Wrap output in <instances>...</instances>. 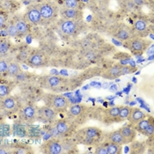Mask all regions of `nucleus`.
<instances>
[{"instance_id":"nucleus-1","label":"nucleus","mask_w":154,"mask_h":154,"mask_svg":"<svg viewBox=\"0 0 154 154\" xmlns=\"http://www.w3.org/2000/svg\"><path fill=\"white\" fill-rule=\"evenodd\" d=\"M82 135V140L85 143L87 144H93L97 142L98 139L101 137V131L96 128H86L83 131H81Z\"/></svg>"},{"instance_id":"nucleus-2","label":"nucleus","mask_w":154,"mask_h":154,"mask_svg":"<svg viewBox=\"0 0 154 154\" xmlns=\"http://www.w3.org/2000/svg\"><path fill=\"white\" fill-rule=\"evenodd\" d=\"M27 64L33 68H39L42 67L46 64V57L41 53V52H35L31 54L27 58Z\"/></svg>"},{"instance_id":"nucleus-3","label":"nucleus","mask_w":154,"mask_h":154,"mask_svg":"<svg viewBox=\"0 0 154 154\" xmlns=\"http://www.w3.org/2000/svg\"><path fill=\"white\" fill-rule=\"evenodd\" d=\"M50 107L55 111H64L69 107V101L63 95H55L50 100Z\"/></svg>"},{"instance_id":"nucleus-4","label":"nucleus","mask_w":154,"mask_h":154,"mask_svg":"<svg viewBox=\"0 0 154 154\" xmlns=\"http://www.w3.org/2000/svg\"><path fill=\"white\" fill-rule=\"evenodd\" d=\"M39 11L41 13L42 20H50L53 19L56 13L55 6L52 4L49 3H44L38 6Z\"/></svg>"},{"instance_id":"nucleus-5","label":"nucleus","mask_w":154,"mask_h":154,"mask_svg":"<svg viewBox=\"0 0 154 154\" xmlns=\"http://www.w3.org/2000/svg\"><path fill=\"white\" fill-rule=\"evenodd\" d=\"M44 152L49 154H59L63 152V146L57 139H50L43 145Z\"/></svg>"},{"instance_id":"nucleus-6","label":"nucleus","mask_w":154,"mask_h":154,"mask_svg":"<svg viewBox=\"0 0 154 154\" xmlns=\"http://www.w3.org/2000/svg\"><path fill=\"white\" fill-rule=\"evenodd\" d=\"M26 19L28 23L32 25H38L42 21L41 13L38 6H31L26 12Z\"/></svg>"},{"instance_id":"nucleus-7","label":"nucleus","mask_w":154,"mask_h":154,"mask_svg":"<svg viewBox=\"0 0 154 154\" xmlns=\"http://www.w3.org/2000/svg\"><path fill=\"white\" fill-rule=\"evenodd\" d=\"M128 42V48L133 52H142L147 48V42L141 38H131Z\"/></svg>"},{"instance_id":"nucleus-8","label":"nucleus","mask_w":154,"mask_h":154,"mask_svg":"<svg viewBox=\"0 0 154 154\" xmlns=\"http://www.w3.org/2000/svg\"><path fill=\"white\" fill-rule=\"evenodd\" d=\"M37 115L39 116L40 118H42L44 121H47V122H51V121L55 120L56 116H57L56 111L51 107H48V106L41 107L37 111Z\"/></svg>"},{"instance_id":"nucleus-9","label":"nucleus","mask_w":154,"mask_h":154,"mask_svg":"<svg viewBox=\"0 0 154 154\" xmlns=\"http://www.w3.org/2000/svg\"><path fill=\"white\" fill-rule=\"evenodd\" d=\"M18 106L19 104H18L16 98L12 97V96H6L3 98L1 101V107L5 111H9V112L14 111L18 108Z\"/></svg>"},{"instance_id":"nucleus-10","label":"nucleus","mask_w":154,"mask_h":154,"mask_svg":"<svg viewBox=\"0 0 154 154\" xmlns=\"http://www.w3.org/2000/svg\"><path fill=\"white\" fill-rule=\"evenodd\" d=\"M76 29H77V25L74 22V20H65L64 21L60 24V30L64 35H71L75 33Z\"/></svg>"},{"instance_id":"nucleus-11","label":"nucleus","mask_w":154,"mask_h":154,"mask_svg":"<svg viewBox=\"0 0 154 154\" xmlns=\"http://www.w3.org/2000/svg\"><path fill=\"white\" fill-rule=\"evenodd\" d=\"M143 118H145V114L143 110H141L140 108H137V107L131 108V114L128 117V120L131 124L135 125Z\"/></svg>"},{"instance_id":"nucleus-12","label":"nucleus","mask_w":154,"mask_h":154,"mask_svg":"<svg viewBox=\"0 0 154 154\" xmlns=\"http://www.w3.org/2000/svg\"><path fill=\"white\" fill-rule=\"evenodd\" d=\"M119 131L122 133V135L124 138L125 144L133 142L134 139L136 138V130L131 126H124V127L121 128Z\"/></svg>"},{"instance_id":"nucleus-13","label":"nucleus","mask_w":154,"mask_h":154,"mask_svg":"<svg viewBox=\"0 0 154 154\" xmlns=\"http://www.w3.org/2000/svg\"><path fill=\"white\" fill-rule=\"evenodd\" d=\"M62 15L66 20H78L82 18V13L79 9L64 8L62 11Z\"/></svg>"},{"instance_id":"nucleus-14","label":"nucleus","mask_w":154,"mask_h":154,"mask_svg":"<svg viewBox=\"0 0 154 154\" xmlns=\"http://www.w3.org/2000/svg\"><path fill=\"white\" fill-rule=\"evenodd\" d=\"M122 76V66L121 65H114L109 68L104 74L103 77L106 79H115Z\"/></svg>"},{"instance_id":"nucleus-15","label":"nucleus","mask_w":154,"mask_h":154,"mask_svg":"<svg viewBox=\"0 0 154 154\" xmlns=\"http://www.w3.org/2000/svg\"><path fill=\"white\" fill-rule=\"evenodd\" d=\"M14 23H15L16 28L18 30L19 36H26L28 34L29 28H28L27 23L25 20H17Z\"/></svg>"},{"instance_id":"nucleus-16","label":"nucleus","mask_w":154,"mask_h":154,"mask_svg":"<svg viewBox=\"0 0 154 154\" xmlns=\"http://www.w3.org/2000/svg\"><path fill=\"white\" fill-rule=\"evenodd\" d=\"M69 125L66 122L64 121H58L56 124L55 127V132L57 133V136H63L68 133L69 131Z\"/></svg>"},{"instance_id":"nucleus-17","label":"nucleus","mask_w":154,"mask_h":154,"mask_svg":"<svg viewBox=\"0 0 154 154\" xmlns=\"http://www.w3.org/2000/svg\"><path fill=\"white\" fill-rule=\"evenodd\" d=\"M116 37L123 42H127L130 39L132 38V34H131V30L128 27H122L120 28L117 33L116 34Z\"/></svg>"},{"instance_id":"nucleus-18","label":"nucleus","mask_w":154,"mask_h":154,"mask_svg":"<svg viewBox=\"0 0 154 154\" xmlns=\"http://www.w3.org/2000/svg\"><path fill=\"white\" fill-rule=\"evenodd\" d=\"M20 66L16 62H9L8 69H7V75L10 77H18V75L20 73Z\"/></svg>"},{"instance_id":"nucleus-19","label":"nucleus","mask_w":154,"mask_h":154,"mask_svg":"<svg viewBox=\"0 0 154 154\" xmlns=\"http://www.w3.org/2000/svg\"><path fill=\"white\" fill-rule=\"evenodd\" d=\"M109 142L115 143H117L120 145H123L125 144V141H124V138L122 135V133L120 132V131H116L114 132H112L110 135H109Z\"/></svg>"},{"instance_id":"nucleus-20","label":"nucleus","mask_w":154,"mask_h":154,"mask_svg":"<svg viewBox=\"0 0 154 154\" xmlns=\"http://www.w3.org/2000/svg\"><path fill=\"white\" fill-rule=\"evenodd\" d=\"M22 114L26 120H33L37 116V111L32 106H26L22 110Z\"/></svg>"},{"instance_id":"nucleus-21","label":"nucleus","mask_w":154,"mask_h":154,"mask_svg":"<svg viewBox=\"0 0 154 154\" xmlns=\"http://www.w3.org/2000/svg\"><path fill=\"white\" fill-rule=\"evenodd\" d=\"M32 148L30 146L25 145V144H19L13 147V150L12 151V153L15 154H28L32 153Z\"/></svg>"},{"instance_id":"nucleus-22","label":"nucleus","mask_w":154,"mask_h":154,"mask_svg":"<svg viewBox=\"0 0 154 154\" xmlns=\"http://www.w3.org/2000/svg\"><path fill=\"white\" fill-rule=\"evenodd\" d=\"M106 148H107V154H118L122 152V148L120 144L115 143L108 142L105 143Z\"/></svg>"},{"instance_id":"nucleus-23","label":"nucleus","mask_w":154,"mask_h":154,"mask_svg":"<svg viewBox=\"0 0 154 154\" xmlns=\"http://www.w3.org/2000/svg\"><path fill=\"white\" fill-rule=\"evenodd\" d=\"M152 122H153L152 118L142 119V120H141V121H139L137 124H135V125H136L135 130H137V131H139L140 133H143V132L144 131V130L149 126V124H150Z\"/></svg>"},{"instance_id":"nucleus-24","label":"nucleus","mask_w":154,"mask_h":154,"mask_svg":"<svg viewBox=\"0 0 154 154\" xmlns=\"http://www.w3.org/2000/svg\"><path fill=\"white\" fill-rule=\"evenodd\" d=\"M10 48H11V44L9 41H7L6 39L0 40V56L6 55L9 52Z\"/></svg>"},{"instance_id":"nucleus-25","label":"nucleus","mask_w":154,"mask_h":154,"mask_svg":"<svg viewBox=\"0 0 154 154\" xmlns=\"http://www.w3.org/2000/svg\"><path fill=\"white\" fill-rule=\"evenodd\" d=\"M83 107L79 104H75L71 106L69 109V114L72 116H79L83 113Z\"/></svg>"},{"instance_id":"nucleus-26","label":"nucleus","mask_w":154,"mask_h":154,"mask_svg":"<svg viewBox=\"0 0 154 154\" xmlns=\"http://www.w3.org/2000/svg\"><path fill=\"white\" fill-rule=\"evenodd\" d=\"M135 30L139 32V33H143L147 30V23L143 20H137L135 22Z\"/></svg>"},{"instance_id":"nucleus-27","label":"nucleus","mask_w":154,"mask_h":154,"mask_svg":"<svg viewBox=\"0 0 154 154\" xmlns=\"http://www.w3.org/2000/svg\"><path fill=\"white\" fill-rule=\"evenodd\" d=\"M131 107H120L119 115L117 116V119L119 120H123V119H128L130 114H131Z\"/></svg>"},{"instance_id":"nucleus-28","label":"nucleus","mask_w":154,"mask_h":154,"mask_svg":"<svg viewBox=\"0 0 154 154\" xmlns=\"http://www.w3.org/2000/svg\"><path fill=\"white\" fill-rule=\"evenodd\" d=\"M60 83H61V79L57 76H51L48 78L47 84L49 87H57L59 85Z\"/></svg>"},{"instance_id":"nucleus-29","label":"nucleus","mask_w":154,"mask_h":154,"mask_svg":"<svg viewBox=\"0 0 154 154\" xmlns=\"http://www.w3.org/2000/svg\"><path fill=\"white\" fill-rule=\"evenodd\" d=\"M11 93V88L6 84H0V98H5L6 96H9Z\"/></svg>"},{"instance_id":"nucleus-30","label":"nucleus","mask_w":154,"mask_h":154,"mask_svg":"<svg viewBox=\"0 0 154 154\" xmlns=\"http://www.w3.org/2000/svg\"><path fill=\"white\" fill-rule=\"evenodd\" d=\"M120 111L119 107H113L106 110V115L110 118H117Z\"/></svg>"},{"instance_id":"nucleus-31","label":"nucleus","mask_w":154,"mask_h":154,"mask_svg":"<svg viewBox=\"0 0 154 154\" xmlns=\"http://www.w3.org/2000/svg\"><path fill=\"white\" fill-rule=\"evenodd\" d=\"M7 34L11 37H17L19 36V33H18V30L16 28V26H15V23H11L8 24L7 26Z\"/></svg>"},{"instance_id":"nucleus-32","label":"nucleus","mask_w":154,"mask_h":154,"mask_svg":"<svg viewBox=\"0 0 154 154\" xmlns=\"http://www.w3.org/2000/svg\"><path fill=\"white\" fill-rule=\"evenodd\" d=\"M65 8L69 9H79V0H65L64 1Z\"/></svg>"},{"instance_id":"nucleus-33","label":"nucleus","mask_w":154,"mask_h":154,"mask_svg":"<svg viewBox=\"0 0 154 154\" xmlns=\"http://www.w3.org/2000/svg\"><path fill=\"white\" fill-rule=\"evenodd\" d=\"M9 62L5 59H0V75H3L6 73L8 69Z\"/></svg>"},{"instance_id":"nucleus-34","label":"nucleus","mask_w":154,"mask_h":154,"mask_svg":"<svg viewBox=\"0 0 154 154\" xmlns=\"http://www.w3.org/2000/svg\"><path fill=\"white\" fill-rule=\"evenodd\" d=\"M143 135H145V136H147V137H152V136L154 134L153 122H152L149 124V126L144 130V131L143 132Z\"/></svg>"},{"instance_id":"nucleus-35","label":"nucleus","mask_w":154,"mask_h":154,"mask_svg":"<svg viewBox=\"0 0 154 154\" xmlns=\"http://www.w3.org/2000/svg\"><path fill=\"white\" fill-rule=\"evenodd\" d=\"M95 153L97 154H107V148L105 144H101V145H98L96 150H95Z\"/></svg>"},{"instance_id":"nucleus-36","label":"nucleus","mask_w":154,"mask_h":154,"mask_svg":"<svg viewBox=\"0 0 154 154\" xmlns=\"http://www.w3.org/2000/svg\"><path fill=\"white\" fill-rule=\"evenodd\" d=\"M9 131V126L5 125L4 123H0V136H5L7 135Z\"/></svg>"},{"instance_id":"nucleus-37","label":"nucleus","mask_w":154,"mask_h":154,"mask_svg":"<svg viewBox=\"0 0 154 154\" xmlns=\"http://www.w3.org/2000/svg\"><path fill=\"white\" fill-rule=\"evenodd\" d=\"M7 23V17L6 15L3 14V13H0V29L3 28L5 25Z\"/></svg>"},{"instance_id":"nucleus-38","label":"nucleus","mask_w":154,"mask_h":154,"mask_svg":"<svg viewBox=\"0 0 154 154\" xmlns=\"http://www.w3.org/2000/svg\"><path fill=\"white\" fill-rule=\"evenodd\" d=\"M133 71H134V69L130 66H122V75L129 74V73L133 72Z\"/></svg>"},{"instance_id":"nucleus-39","label":"nucleus","mask_w":154,"mask_h":154,"mask_svg":"<svg viewBox=\"0 0 154 154\" xmlns=\"http://www.w3.org/2000/svg\"><path fill=\"white\" fill-rule=\"evenodd\" d=\"M7 153H11V151H9L6 146H0V154Z\"/></svg>"},{"instance_id":"nucleus-40","label":"nucleus","mask_w":154,"mask_h":154,"mask_svg":"<svg viewBox=\"0 0 154 154\" xmlns=\"http://www.w3.org/2000/svg\"><path fill=\"white\" fill-rule=\"evenodd\" d=\"M146 53H147V55H148V56H151V57H152V56H153L154 50H153V45H152V44L151 45V47L148 48V50L146 51Z\"/></svg>"}]
</instances>
